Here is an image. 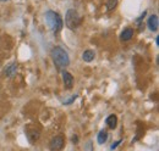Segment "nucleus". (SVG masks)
I'll return each instance as SVG.
<instances>
[{
	"label": "nucleus",
	"mask_w": 159,
	"mask_h": 151,
	"mask_svg": "<svg viewBox=\"0 0 159 151\" xmlns=\"http://www.w3.org/2000/svg\"><path fill=\"white\" fill-rule=\"evenodd\" d=\"M50 56L53 58V62L58 70H64L70 65V57L69 54L60 46H55L50 51Z\"/></svg>",
	"instance_id": "1"
},
{
	"label": "nucleus",
	"mask_w": 159,
	"mask_h": 151,
	"mask_svg": "<svg viewBox=\"0 0 159 151\" xmlns=\"http://www.w3.org/2000/svg\"><path fill=\"white\" fill-rule=\"evenodd\" d=\"M45 21H47L48 27L50 28V31L54 34H58L60 31L62 29L64 22H62V19H61V16L58 12H55L53 10H48L45 12Z\"/></svg>",
	"instance_id": "2"
},
{
	"label": "nucleus",
	"mask_w": 159,
	"mask_h": 151,
	"mask_svg": "<svg viewBox=\"0 0 159 151\" xmlns=\"http://www.w3.org/2000/svg\"><path fill=\"white\" fill-rule=\"evenodd\" d=\"M81 23H82V19L79 15V12L76 10H74V9L67 10V12L65 15V26L69 29L75 31L81 26Z\"/></svg>",
	"instance_id": "3"
},
{
	"label": "nucleus",
	"mask_w": 159,
	"mask_h": 151,
	"mask_svg": "<svg viewBox=\"0 0 159 151\" xmlns=\"http://www.w3.org/2000/svg\"><path fill=\"white\" fill-rule=\"evenodd\" d=\"M61 77H62V82H64L65 89H67V90L72 89V87H74V76L71 75L70 72L62 70L61 71Z\"/></svg>",
	"instance_id": "4"
},
{
	"label": "nucleus",
	"mask_w": 159,
	"mask_h": 151,
	"mask_svg": "<svg viewBox=\"0 0 159 151\" xmlns=\"http://www.w3.org/2000/svg\"><path fill=\"white\" fill-rule=\"evenodd\" d=\"M64 144H65L64 136H62V135H55V136L50 140L49 146H50L52 150H60V149H62Z\"/></svg>",
	"instance_id": "5"
},
{
	"label": "nucleus",
	"mask_w": 159,
	"mask_h": 151,
	"mask_svg": "<svg viewBox=\"0 0 159 151\" xmlns=\"http://www.w3.org/2000/svg\"><path fill=\"white\" fill-rule=\"evenodd\" d=\"M147 26L148 28L152 31V32H157L158 31V26H159V19L157 15H152L148 17V21H147Z\"/></svg>",
	"instance_id": "6"
},
{
	"label": "nucleus",
	"mask_w": 159,
	"mask_h": 151,
	"mask_svg": "<svg viewBox=\"0 0 159 151\" xmlns=\"http://www.w3.org/2000/svg\"><path fill=\"white\" fill-rule=\"evenodd\" d=\"M4 73L6 77H9V78H12L17 73V63L16 62H12V63H10L6 68H5V71H4Z\"/></svg>",
	"instance_id": "7"
},
{
	"label": "nucleus",
	"mask_w": 159,
	"mask_h": 151,
	"mask_svg": "<svg viewBox=\"0 0 159 151\" xmlns=\"http://www.w3.org/2000/svg\"><path fill=\"white\" fill-rule=\"evenodd\" d=\"M134 34H135V32H134L132 28H125L120 34V39L122 41H129V40H131L134 38Z\"/></svg>",
	"instance_id": "8"
},
{
	"label": "nucleus",
	"mask_w": 159,
	"mask_h": 151,
	"mask_svg": "<svg viewBox=\"0 0 159 151\" xmlns=\"http://www.w3.org/2000/svg\"><path fill=\"white\" fill-rule=\"evenodd\" d=\"M105 123H107V126H108L110 129H115L116 126H118V117H116L115 114H110V116L107 117Z\"/></svg>",
	"instance_id": "9"
},
{
	"label": "nucleus",
	"mask_w": 159,
	"mask_h": 151,
	"mask_svg": "<svg viewBox=\"0 0 159 151\" xmlns=\"http://www.w3.org/2000/svg\"><path fill=\"white\" fill-rule=\"evenodd\" d=\"M39 135H40V133L39 131H30V132H27V139L30 140V143L31 144H34L38 139H39Z\"/></svg>",
	"instance_id": "10"
},
{
	"label": "nucleus",
	"mask_w": 159,
	"mask_h": 151,
	"mask_svg": "<svg viewBox=\"0 0 159 151\" xmlns=\"http://www.w3.org/2000/svg\"><path fill=\"white\" fill-rule=\"evenodd\" d=\"M94 56H96V54H94L93 50H86V51H83V54H82V60H83L84 62H91V61L94 60Z\"/></svg>",
	"instance_id": "11"
},
{
	"label": "nucleus",
	"mask_w": 159,
	"mask_h": 151,
	"mask_svg": "<svg viewBox=\"0 0 159 151\" xmlns=\"http://www.w3.org/2000/svg\"><path fill=\"white\" fill-rule=\"evenodd\" d=\"M108 132L105 131V129H102L99 133H98V136H97V140H98V144H104V143H107V140H108Z\"/></svg>",
	"instance_id": "12"
},
{
	"label": "nucleus",
	"mask_w": 159,
	"mask_h": 151,
	"mask_svg": "<svg viewBox=\"0 0 159 151\" xmlns=\"http://www.w3.org/2000/svg\"><path fill=\"white\" fill-rule=\"evenodd\" d=\"M105 6H107V10L108 11H113L118 6V0H107Z\"/></svg>",
	"instance_id": "13"
},
{
	"label": "nucleus",
	"mask_w": 159,
	"mask_h": 151,
	"mask_svg": "<svg viewBox=\"0 0 159 151\" xmlns=\"http://www.w3.org/2000/svg\"><path fill=\"white\" fill-rule=\"evenodd\" d=\"M76 97H77V95H74L71 99H69V100H66V101H64V105H70V104H72L75 100H76Z\"/></svg>",
	"instance_id": "14"
},
{
	"label": "nucleus",
	"mask_w": 159,
	"mask_h": 151,
	"mask_svg": "<svg viewBox=\"0 0 159 151\" xmlns=\"http://www.w3.org/2000/svg\"><path fill=\"white\" fill-rule=\"evenodd\" d=\"M121 141H122V140H119V141H116L115 144H113V145L110 146V149H111V150H114V149H116V148H118V145H120V143H121Z\"/></svg>",
	"instance_id": "15"
},
{
	"label": "nucleus",
	"mask_w": 159,
	"mask_h": 151,
	"mask_svg": "<svg viewBox=\"0 0 159 151\" xmlns=\"http://www.w3.org/2000/svg\"><path fill=\"white\" fill-rule=\"evenodd\" d=\"M77 141H79V136H77V135H74V136H72V143H74V144H77Z\"/></svg>",
	"instance_id": "16"
},
{
	"label": "nucleus",
	"mask_w": 159,
	"mask_h": 151,
	"mask_svg": "<svg viewBox=\"0 0 159 151\" xmlns=\"http://www.w3.org/2000/svg\"><path fill=\"white\" fill-rule=\"evenodd\" d=\"M156 44H157V45H158V44H159V37L156 38Z\"/></svg>",
	"instance_id": "17"
},
{
	"label": "nucleus",
	"mask_w": 159,
	"mask_h": 151,
	"mask_svg": "<svg viewBox=\"0 0 159 151\" xmlns=\"http://www.w3.org/2000/svg\"><path fill=\"white\" fill-rule=\"evenodd\" d=\"M1 1H6V0H1Z\"/></svg>",
	"instance_id": "18"
}]
</instances>
